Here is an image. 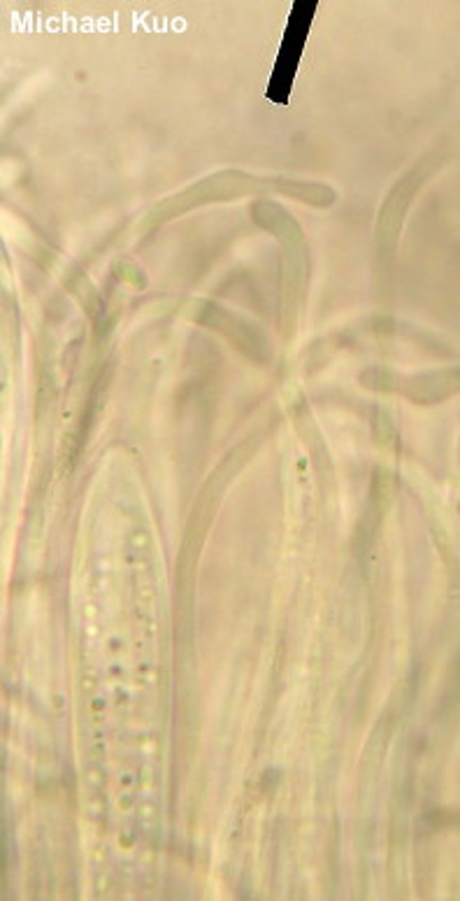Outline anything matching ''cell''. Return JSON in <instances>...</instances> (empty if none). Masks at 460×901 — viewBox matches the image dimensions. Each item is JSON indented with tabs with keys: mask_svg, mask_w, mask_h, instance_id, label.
<instances>
[{
	"mask_svg": "<svg viewBox=\"0 0 460 901\" xmlns=\"http://www.w3.org/2000/svg\"><path fill=\"white\" fill-rule=\"evenodd\" d=\"M307 26H310V17L302 23H295V17L291 14V26L286 30V38H284V49L279 54V64H277L275 77H272V87L270 93L275 91L277 84L282 82V89H279V99L277 100H286L288 96V87H291V80H294L295 65H298L300 52H302V45H305V35H307Z\"/></svg>",
	"mask_w": 460,
	"mask_h": 901,
	"instance_id": "6da1fadb",
	"label": "cell"
},
{
	"mask_svg": "<svg viewBox=\"0 0 460 901\" xmlns=\"http://www.w3.org/2000/svg\"><path fill=\"white\" fill-rule=\"evenodd\" d=\"M412 178H414V170H412V175H407V178L403 179V185L396 186V189H393V198H396V201H397V208H405V203H407L409 194H412V191H407V186H409V182H412ZM391 214H393V210H386L384 208V214H381V229H379V233L384 231L386 226H391V229H388V231H391V238H388V240H391V245H393V236H396V221L391 220ZM400 214H403V210H400Z\"/></svg>",
	"mask_w": 460,
	"mask_h": 901,
	"instance_id": "7a4b0ae2",
	"label": "cell"
}]
</instances>
